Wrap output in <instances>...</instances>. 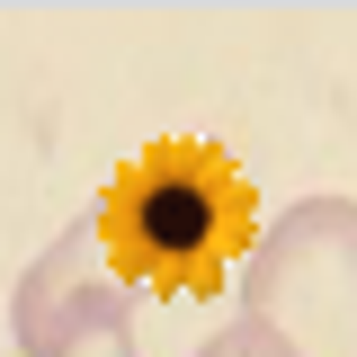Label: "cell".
<instances>
[{"mask_svg":"<svg viewBox=\"0 0 357 357\" xmlns=\"http://www.w3.org/2000/svg\"><path fill=\"white\" fill-rule=\"evenodd\" d=\"M89 223H98V250L126 286L223 295V277L250 259V170L223 143L161 134L107 178Z\"/></svg>","mask_w":357,"mask_h":357,"instance_id":"obj_1","label":"cell"},{"mask_svg":"<svg viewBox=\"0 0 357 357\" xmlns=\"http://www.w3.org/2000/svg\"><path fill=\"white\" fill-rule=\"evenodd\" d=\"M232 357H357V197H295L241 259Z\"/></svg>","mask_w":357,"mask_h":357,"instance_id":"obj_2","label":"cell"},{"mask_svg":"<svg viewBox=\"0 0 357 357\" xmlns=\"http://www.w3.org/2000/svg\"><path fill=\"white\" fill-rule=\"evenodd\" d=\"M126 312H134V286L107 268L98 223L81 215V223H63L27 259V277L9 286V349L18 357H54L63 340H81L98 321H126Z\"/></svg>","mask_w":357,"mask_h":357,"instance_id":"obj_3","label":"cell"},{"mask_svg":"<svg viewBox=\"0 0 357 357\" xmlns=\"http://www.w3.org/2000/svg\"><path fill=\"white\" fill-rule=\"evenodd\" d=\"M54 357H134V312L126 321H98V331H81V340H63Z\"/></svg>","mask_w":357,"mask_h":357,"instance_id":"obj_4","label":"cell"},{"mask_svg":"<svg viewBox=\"0 0 357 357\" xmlns=\"http://www.w3.org/2000/svg\"><path fill=\"white\" fill-rule=\"evenodd\" d=\"M197 357H232V349H223V331H215V340H206V349H197Z\"/></svg>","mask_w":357,"mask_h":357,"instance_id":"obj_5","label":"cell"}]
</instances>
